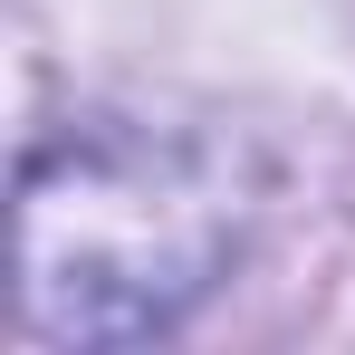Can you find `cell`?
I'll use <instances>...</instances> for the list:
<instances>
[]
</instances>
